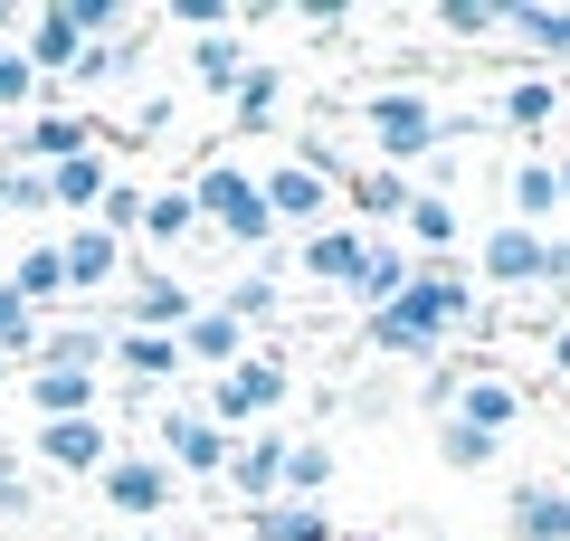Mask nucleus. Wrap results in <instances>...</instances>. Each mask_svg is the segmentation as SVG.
<instances>
[{
  "label": "nucleus",
  "mask_w": 570,
  "mask_h": 541,
  "mask_svg": "<svg viewBox=\"0 0 570 541\" xmlns=\"http://www.w3.org/2000/svg\"><path fill=\"white\" fill-rule=\"evenodd\" d=\"M362 124H371V153H381V171L438 161V153H456L466 134H485L475 115H438L419 86H390V96H371V105H362Z\"/></svg>",
  "instance_id": "1"
},
{
  "label": "nucleus",
  "mask_w": 570,
  "mask_h": 541,
  "mask_svg": "<svg viewBox=\"0 0 570 541\" xmlns=\"http://www.w3.org/2000/svg\"><path fill=\"white\" fill-rule=\"evenodd\" d=\"M190 209H200V228H219L228 247H276V209H266V190H257L247 161H200Z\"/></svg>",
  "instance_id": "2"
},
{
  "label": "nucleus",
  "mask_w": 570,
  "mask_h": 541,
  "mask_svg": "<svg viewBox=\"0 0 570 541\" xmlns=\"http://www.w3.org/2000/svg\"><path fill=\"white\" fill-rule=\"evenodd\" d=\"M400 304H409L438 342H456V333H475V323H485V285H475L466 266H448V257H419V276H409Z\"/></svg>",
  "instance_id": "3"
},
{
  "label": "nucleus",
  "mask_w": 570,
  "mask_h": 541,
  "mask_svg": "<svg viewBox=\"0 0 570 541\" xmlns=\"http://www.w3.org/2000/svg\"><path fill=\"white\" fill-rule=\"evenodd\" d=\"M475 276L485 285H570L561 266V238H542V228H485V247H475Z\"/></svg>",
  "instance_id": "4"
},
{
  "label": "nucleus",
  "mask_w": 570,
  "mask_h": 541,
  "mask_svg": "<svg viewBox=\"0 0 570 541\" xmlns=\"http://www.w3.org/2000/svg\"><path fill=\"white\" fill-rule=\"evenodd\" d=\"M285 390H295V371H285L276 352H247V361H228V371H219L209 419H219V427H247V419H266V409H285Z\"/></svg>",
  "instance_id": "5"
},
{
  "label": "nucleus",
  "mask_w": 570,
  "mask_h": 541,
  "mask_svg": "<svg viewBox=\"0 0 570 541\" xmlns=\"http://www.w3.org/2000/svg\"><path fill=\"white\" fill-rule=\"evenodd\" d=\"M266 209H276V228H324V209L343 200V180L314 171V161H276V171H257Z\"/></svg>",
  "instance_id": "6"
},
{
  "label": "nucleus",
  "mask_w": 570,
  "mask_h": 541,
  "mask_svg": "<svg viewBox=\"0 0 570 541\" xmlns=\"http://www.w3.org/2000/svg\"><path fill=\"white\" fill-rule=\"evenodd\" d=\"M153 437L171 446V475H228V456H238V437H228L209 409H171Z\"/></svg>",
  "instance_id": "7"
},
{
  "label": "nucleus",
  "mask_w": 570,
  "mask_h": 541,
  "mask_svg": "<svg viewBox=\"0 0 570 541\" xmlns=\"http://www.w3.org/2000/svg\"><path fill=\"white\" fill-rule=\"evenodd\" d=\"M96 142H115L105 115H39V124H20V161H29V171H58V161L96 153Z\"/></svg>",
  "instance_id": "8"
},
{
  "label": "nucleus",
  "mask_w": 570,
  "mask_h": 541,
  "mask_svg": "<svg viewBox=\"0 0 570 541\" xmlns=\"http://www.w3.org/2000/svg\"><path fill=\"white\" fill-rule=\"evenodd\" d=\"M29 67H39V86H48V77H77V67H86V29H77V10H67V0L29 10Z\"/></svg>",
  "instance_id": "9"
},
{
  "label": "nucleus",
  "mask_w": 570,
  "mask_h": 541,
  "mask_svg": "<svg viewBox=\"0 0 570 541\" xmlns=\"http://www.w3.org/2000/svg\"><path fill=\"white\" fill-rule=\"evenodd\" d=\"M96 494L115 503V513H171V465L163 456H115L96 475Z\"/></svg>",
  "instance_id": "10"
},
{
  "label": "nucleus",
  "mask_w": 570,
  "mask_h": 541,
  "mask_svg": "<svg viewBox=\"0 0 570 541\" xmlns=\"http://www.w3.org/2000/svg\"><path fill=\"white\" fill-rule=\"evenodd\" d=\"M39 456L58 465V475H105V465H115V437H105V419H48Z\"/></svg>",
  "instance_id": "11"
},
{
  "label": "nucleus",
  "mask_w": 570,
  "mask_h": 541,
  "mask_svg": "<svg viewBox=\"0 0 570 541\" xmlns=\"http://www.w3.org/2000/svg\"><path fill=\"white\" fill-rule=\"evenodd\" d=\"M504 541H570V484H513Z\"/></svg>",
  "instance_id": "12"
},
{
  "label": "nucleus",
  "mask_w": 570,
  "mask_h": 541,
  "mask_svg": "<svg viewBox=\"0 0 570 541\" xmlns=\"http://www.w3.org/2000/svg\"><path fill=\"white\" fill-rule=\"evenodd\" d=\"M190 314H200V295L171 276H134V295H124V333H181Z\"/></svg>",
  "instance_id": "13"
},
{
  "label": "nucleus",
  "mask_w": 570,
  "mask_h": 541,
  "mask_svg": "<svg viewBox=\"0 0 570 541\" xmlns=\"http://www.w3.org/2000/svg\"><path fill=\"white\" fill-rule=\"evenodd\" d=\"M105 352H115V333H105V323H48V342H39V361H29V371H77V381H96Z\"/></svg>",
  "instance_id": "14"
},
{
  "label": "nucleus",
  "mask_w": 570,
  "mask_h": 541,
  "mask_svg": "<svg viewBox=\"0 0 570 541\" xmlns=\"http://www.w3.org/2000/svg\"><path fill=\"white\" fill-rule=\"evenodd\" d=\"M105 361H115L134 390H163V381H181V333H115Z\"/></svg>",
  "instance_id": "15"
},
{
  "label": "nucleus",
  "mask_w": 570,
  "mask_h": 541,
  "mask_svg": "<svg viewBox=\"0 0 570 541\" xmlns=\"http://www.w3.org/2000/svg\"><path fill=\"white\" fill-rule=\"evenodd\" d=\"M285 446H295V437H276V427H257V437H247L238 456H228V484H238L247 503H276V494H285Z\"/></svg>",
  "instance_id": "16"
},
{
  "label": "nucleus",
  "mask_w": 570,
  "mask_h": 541,
  "mask_svg": "<svg viewBox=\"0 0 570 541\" xmlns=\"http://www.w3.org/2000/svg\"><path fill=\"white\" fill-rule=\"evenodd\" d=\"M504 200H513V228H542V238H551V219H561V180H551V153L513 161Z\"/></svg>",
  "instance_id": "17"
},
{
  "label": "nucleus",
  "mask_w": 570,
  "mask_h": 541,
  "mask_svg": "<svg viewBox=\"0 0 570 541\" xmlns=\"http://www.w3.org/2000/svg\"><path fill=\"white\" fill-rule=\"evenodd\" d=\"M29 409L48 419H105V381H77V371H29Z\"/></svg>",
  "instance_id": "18"
},
{
  "label": "nucleus",
  "mask_w": 570,
  "mask_h": 541,
  "mask_svg": "<svg viewBox=\"0 0 570 541\" xmlns=\"http://www.w3.org/2000/svg\"><path fill=\"white\" fill-rule=\"evenodd\" d=\"M247 541H333V513L324 503H295V494L247 503Z\"/></svg>",
  "instance_id": "19"
},
{
  "label": "nucleus",
  "mask_w": 570,
  "mask_h": 541,
  "mask_svg": "<svg viewBox=\"0 0 570 541\" xmlns=\"http://www.w3.org/2000/svg\"><path fill=\"white\" fill-rule=\"evenodd\" d=\"M494 115H504L513 134H542V124L570 115V86H561V77H513L504 96H494Z\"/></svg>",
  "instance_id": "20"
},
{
  "label": "nucleus",
  "mask_w": 570,
  "mask_h": 541,
  "mask_svg": "<svg viewBox=\"0 0 570 541\" xmlns=\"http://www.w3.org/2000/svg\"><path fill=\"white\" fill-rule=\"evenodd\" d=\"M362 257H371L362 228H314V238H305V276L314 285H343V295L362 285Z\"/></svg>",
  "instance_id": "21"
},
{
  "label": "nucleus",
  "mask_w": 570,
  "mask_h": 541,
  "mask_svg": "<svg viewBox=\"0 0 570 541\" xmlns=\"http://www.w3.org/2000/svg\"><path fill=\"white\" fill-rule=\"evenodd\" d=\"M67 257V295H96V285L124 276V238H105V228H77V238H58Z\"/></svg>",
  "instance_id": "22"
},
{
  "label": "nucleus",
  "mask_w": 570,
  "mask_h": 541,
  "mask_svg": "<svg viewBox=\"0 0 570 541\" xmlns=\"http://www.w3.org/2000/svg\"><path fill=\"white\" fill-rule=\"evenodd\" d=\"M409 276H419V257H409V247H390V238H371V257H362V285H352V304H362V314H390V304L409 295Z\"/></svg>",
  "instance_id": "23"
},
{
  "label": "nucleus",
  "mask_w": 570,
  "mask_h": 541,
  "mask_svg": "<svg viewBox=\"0 0 570 541\" xmlns=\"http://www.w3.org/2000/svg\"><path fill=\"white\" fill-rule=\"evenodd\" d=\"M456 419H466V427H485V437H504V427L523 419V390H513V381H494V371H466V390H456Z\"/></svg>",
  "instance_id": "24"
},
{
  "label": "nucleus",
  "mask_w": 570,
  "mask_h": 541,
  "mask_svg": "<svg viewBox=\"0 0 570 541\" xmlns=\"http://www.w3.org/2000/svg\"><path fill=\"white\" fill-rule=\"evenodd\" d=\"M39 180H48V209H96L105 190H115V161L77 153V161H58V171H39Z\"/></svg>",
  "instance_id": "25"
},
{
  "label": "nucleus",
  "mask_w": 570,
  "mask_h": 541,
  "mask_svg": "<svg viewBox=\"0 0 570 541\" xmlns=\"http://www.w3.org/2000/svg\"><path fill=\"white\" fill-rule=\"evenodd\" d=\"M362 342H371V352H390V361H438V352H448V342L428 333V323L409 314V304H390V314H371V323H362Z\"/></svg>",
  "instance_id": "26"
},
{
  "label": "nucleus",
  "mask_w": 570,
  "mask_h": 541,
  "mask_svg": "<svg viewBox=\"0 0 570 541\" xmlns=\"http://www.w3.org/2000/svg\"><path fill=\"white\" fill-rule=\"evenodd\" d=\"M504 39H523L532 58H570V10H542V0H513V10H504Z\"/></svg>",
  "instance_id": "27"
},
{
  "label": "nucleus",
  "mask_w": 570,
  "mask_h": 541,
  "mask_svg": "<svg viewBox=\"0 0 570 541\" xmlns=\"http://www.w3.org/2000/svg\"><path fill=\"white\" fill-rule=\"evenodd\" d=\"M400 228H409V238L428 247V257H448V247L466 238V219H456V200H448V190H419V200H409V219H400Z\"/></svg>",
  "instance_id": "28"
},
{
  "label": "nucleus",
  "mask_w": 570,
  "mask_h": 541,
  "mask_svg": "<svg viewBox=\"0 0 570 541\" xmlns=\"http://www.w3.org/2000/svg\"><path fill=\"white\" fill-rule=\"evenodd\" d=\"M494 456H504V437H485V427H466V419H438V465H448V475H485Z\"/></svg>",
  "instance_id": "29"
},
{
  "label": "nucleus",
  "mask_w": 570,
  "mask_h": 541,
  "mask_svg": "<svg viewBox=\"0 0 570 541\" xmlns=\"http://www.w3.org/2000/svg\"><path fill=\"white\" fill-rule=\"evenodd\" d=\"M190 77H200V86H219V96H238V86H247V39H238V29L200 39V48H190Z\"/></svg>",
  "instance_id": "30"
},
{
  "label": "nucleus",
  "mask_w": 570,
  "mask_h": 541,
  "mask_svg": "<svg viewBox=\"0 0 570 541\" xmlns=\"http://www.w3.org/2000/svg\"><path fill=\"white\" fill-rule=\"evenodd\" d=\"M238 352H247V333L219 314V304H200V314L181 323V361H238Z\"/></svg>",
  "instance_id": "31"
},
{
  "label": "nucleus",
  "mask_w": 570,
  "mask_h": 541,
  "mask_svg": "<svg viewBox=\"0 0 570 541\" xmlns=\"http://www.w3.org/2000/svg\"><path fill=\"white\" fill-rule=\"evenodd\" d=\"M190 228H200V209H190V180H171V190H153V200H142V238H153V247H181Z\"/></svg>",
  "instance_id": "32"
},
{
  "label": "nucleus",
  "mask_w": 570,
  "mask_h": 541,
  "mask_svg": "<svg viewBox=\"0 0 570 541\" xmlns=\"http://www.w3.org/2000/svg\"><path fill=\"white\" fill-rule=\"evenodd\" d=\"M124 77H142V39H134V29H124V39H105V48H86V67H77L86 96H105V86H124Z\"/></svg>",
  "instance_id": "33"
},
{
  "label": "nucleus",
  "mask_w": 570,
  "mask_h": 541,
  "mask_svg": "<svg viewBox=\"0 0 570 541\" xmlns=\"http://www.w3.org/2000/svg\"><path fill=\"white\" fill-rule=\"evenodd\" d=\"M10 285H20V304H39V314H48V304L67 295V257H58V238H48V247H29V257L10 266Z\"/></svg>",
  "instance_id": "34"
},
{
  "label": "nucleus",
  "mask_w": 570,
  "mask_h": 541,
  "mask_svg": "<svg viewBox=\"0 0 570 541\" xmlns=\"http://www.w3.org/2000/svg\"><path fill=\"white\" fill-rule=\"evenodd\" d=\"M352 190V209H362V219H409V200H419V190H409V171H362V180H343Z\"/></svg>",
  "instance_id": "35"
},
{
  "label": "nucleus",
  "mask_w": 570,
  "mask_h": 541,
  "mask_svg": "<svg viewBox=\"0 0 570 541\" xmlns=\"http://www.w3.org/2000/svg\"><path fill=\"white\" fill-rule=\"evenodd\" d=\"M324 484H333V446H324V437H295V446H285V494L314 503Z\"/></svg>",
  "instance_id": "36"
},
{
  "label": "nucleus",
  "mask_w": 570,
  "mask_h": 541,
  "mask_svg": "<svg viewBox=\"0 0 570 541\" xmlns=\"http://www.w3.org/2000/svg\"><path fill=\"white\" fill-rule=\"evenodd\" d=\"M276 96H285V67H247V86L228 105H238V134H266V115H276Z\"/></svg>",
  "instance_id": "37"
},
{
  "label": "nucleus",
  "mask_w": 570,
  "mask_h": 541,
  "mask_svg": "<svg viewBox=\"0 0 570 541\" xmlns=\"http://www.w3.org/2000/svg\"><path fill=\"white\" fill-rule=\"evenodd\" d=\"M438 29H448V39H504V0H448Z\"/></svg>",
  "instance_id": "38"
},
{
  "label": "nucleus",
  "mask_w": 570,
  "mask_h": 541,
  "mask_svg": "<svg viewBox=\"0 0 570 541\" xmlns=\"http://www.w3.org/2000/svg\"><path fill=\"white\" fill-rule=\"evenodd\" d=\"M219 314L238 323V333H247V323H266V314H276V276H238V285L219 295Z\"/></svg>",
  "instance_id": "39"
},
{
  "label": "nucleus",
  "mask_w": 570,
  "mask_h": 541,
  "mask_svg": "<svg viewBox=\"0 0 570 541\" xmlns=\"http://www.w3.org/2000/svg\"><path fill=\"white\" fill-rule=\"evenodd\" d=\"M10 513H39V475L20 465V446H0V522Z\"/></svg>",
  "instance_id": "40"
},
{
  "label": "nucleus",
  "mask_w": 570,
  "mask_h": 541,
  "mask_svg": "<svg viewBox=\"0 0 570 541\" xmlns=\"http://www.w3.org/2000/svg\"><path fill=\"white\" fill-rule=\"evenodd\" d=\"M96 228H105V238H134V228H142V190H134V180H115V190L96 200Z\"/></svg>",
  "instance_id": "41"
},
{
  "label": "nucleus",
  "mask_w": 570,
  "mask_h": 541,
  "mask_svg": "<svg viewBox=\"0 0 570 541\" xmlns=\"http://www.w3.org/2000/svg\"><path fill=\"white\" fill-rule=\"evenodd\" d=\"M20 105H39V67L20 48H0V115H20Z\"/></svg>",
  "instance_id": "42"
},
{
  "label": "nucleus",
  "mask_w": 570,
  "mask_h": 541,
  "mask_svg": "<svg viewBox=\"0 0 570 541\" xmlns=\"http://www.w3.org/2000/svg\"><path fill=\"white\" fill-rule=\"evenodd\" d=\"M551 381L570 390V323H551Z\"/></svg>",
  "instance_id": "43"
},
{
  "label": "nucleus",
  "mask_w": 570,
  "mask_h": 541,
  "mask_svg": "<svg viewBox=\"0 0 570 541\" xmlns=\"http://www.w3.org/2000/svg\"><path fill=\"white\" fill-rule=\"evenodd\" d=\"M551 180H561V209H570V153H551Z\"/></svg>",
  "instance_id": "44"
},
{
  "label": "nucleus",
  "mask_w": 570,
  "mask_h": 541,
  "mask_svg": "<svg viewBox=\"0 0 570 541\" xmlns=\"http://www.w3.org/2000/svg\"><path fill=\"white\" fill-rule=\"evenodd\" d=\"M10 29H20V10H10V0H0V39H10Z\"/></svg>",
  "instance_id": "45"
},
{
  "label": "nucleus",
  "mask_w": 570,
  "mask_h": 541,
  "mask_svg": "<svg viewBox=\"0 0 570 541\" xmlns=\"http://www.w3.org/2000/svg\"><path fill=\"white\" fill-rule=\"evenodd\" d=\"M551 238H561V266H570V228H551Z\"/></svg>",
  "instance_id": "46"
},
{
  "label": "nucleus",
  "mask_w": 570,
  "mask_h": 541,
  "mask_svg": "<svg viewBox=\"0 0 570 541\" xmlns=\"http://www.w3.org/2000/svg\"><path fill=\"white\" fill-rule=\"evenodd\" d=\"M0 390H10V352H0Z\"/></svg>",
  "instance_id": "47"
},
{
  "label": "nucleus",
  "mask_w": 570,
  "mask_h": 541,
  "mask_svg": "<svg viewBox=\"0 0 570 541\" xmlns=\"http://www.w3.org/2000/svg\"><path fill=\"white\" fill-rule=\"evenodd\" d=\"M134 541H171V532H134Z\"/></svg>",
  "instance_id": "48"
},
{
  "label": "nucleus",
  "mask_w": 570,
  "mask_h": 541,
  "mask_svg": "<svg viewBox=\"0 0 570 541\" xmlns=\"http://www.w3.org/2000/svg\"><path fill=\"white\" fill-rule=\"evenodd\" d=\"M0 190H10V171H0Z\"/></svg>",
  "instance_id": "49"
}]
</instances>
